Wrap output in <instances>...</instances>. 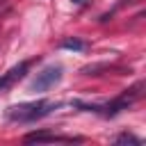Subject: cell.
Instances as JSON below:
<instances>
[{
	"mask_svg": "<svg viewBox=\"0 0 146 146\" xmlns=\"http://www.w3.org/2000/svg\"><path fill=\"white\" fill-rule=\"evenodd\" d=\"M27 144H41V141H73V137H59V135H50V132H30L25 135Z\"/></svg>",
	"mask_w": 146,
	"mask_h": 146,
	"instance_id": "277c9868",
	"label": "cell"
},
{
	"mask_svg": "<svg viewBox=\"0 0 146 146\" xmlns=\"http://www.w3.org/2000/svg\"><path fill=\"white\" fill-rule=\"evenodd\" d=\"M114 144H132V146H141V139H139V137H135V135L123 132V135H119V137L114 139Z\"/></svg>",
	"mask_w": 146,
	"mask_h": 146,
	"instance_id": "8992f818",
	"label": "cell"
},
{
	"mask_svg": "<svg viewBox=\"0 0 146 146\" xmlns=\"http://www.w3.org/2000/svg\"><path fill=\"white\" fill-rule=\"evenodd\" d=\"M55 107H59L57 103L50 100H32V103H18L7 107V119L9 121H18V123H32L36 119L48 116Z\"/></svg>",
	"mask_w": 146,
	"mask_h": 146,
	"instance_id": "6da1fadb",
	"label": "cell"
},
{
	"mask_svg": "<svg viewBox=\"0 0 146 146\" xmlns=\"http://www.w3.org/2000/svg\"><path fill=\"white\" fill-rule=\"evenodd\" d=\"M59 46H62L64 50H75V52L87 50V41H82V39H78V36H66V39H62Z\"/></svg>",
	"mask_w": 146,
	"mask_h": 146,
	"instance_id": "5b68a950",
	"label": "cell"
},
{
	"mask_svg": "<svg viewBox=\"0 0 146 146\" xmlns=\"http://www.w3.org/2000/svg\"><path fill=\"white\" fill-rule=\"evenodd\" d=\"M71 2H73V5H84L87 0H71Z\"/></svg>",
	"mask_w": 146,
	"mask_h": 146,
	"instance_id": "52a82bcc",
	"label": "cell"
},
{
	"mask_svg": "<svg viewBox=\"0 0 146 146\" xmlns=\"http://www.w3.org/2000/svg\"><path fill=\"white\" fill-rule=\"evenodd\" d=\"M62 73H64V68L59 66V64H50V66H46L41 73H36V78L30 82V91H48L50 87H55L59 80H62Z\"/></svg>",
	"mask_w": 146,
	"mask_h": 146,
	"instance_id": "7a4b0ae2",
	"label": "cell"
},
{
	"mask_svg": "<svg viewBox=\"0 0 146 146\" xmlns=\"http://www.w3.org/2000/svg\"><path fill=\"white\" fill-rule=\"evenodd\" d=\"M27 68H30V62H21V64L11 66L5 75H0V91H7L9 87H14V84L27 73Z\"/></svg>",
	"mask_w": 146,
	"mask_h": 146,
	"instance_id": "3957f363",
	"label": "cell"
}]
</instances>
